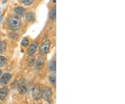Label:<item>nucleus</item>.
Segmentation results:
<instances>
[{"instance_id":"obj_21","label":"nucleus","mask_w":125,"mask_h":104,"mask_svg":"<svg viewBox=\"0 0 125 104\" xmlns=\"http://www.w3.org/2000/svg\"><path fill=\"white\" fill-rule=\"evenodd\" d=\"M53 1H54V3H55V2H56V0H53Z\"/></svg>"},{"instance_id":"obj_3","label":"nucleus","mask_w":125,"mask_h":104,"mask_svg":"<svg viewBox=\"0 0 125 104\" xmlns=\"http://www.w3.org/2000/svg\"><path fill=\"white\" fill-rule=\"evenodd\" d=\"M53 91L51 88L49 87H45V89L41 92V96L46 101H49L52 97Z\"/></svg>"},{"instance_id":"obj_12","label":"nucleus","mask_w":125,"mask_h":104,"mask_svg":"<svg viewBox=\"0 0 125 104\" xmlns=\"http://www.w3.org/2000/svg\"><path fill=\"white\" fill-rule=\"evenodd\" d=\"M7 64V59L4 56H0V67H4Z\"/></svg>"},{"instance_id":"obj_20","label":"nucleus","mask_w":125,"mask_h":104,"mask_svg":"<svg viewBox=\"0 0 125 104\" xmlns=\"http://www.w3.org/2000/svg\"><path fill=\"white\" fill-rule=\"evenodd\" d=\"M1 73H2V71H1V70L0 69V76H1Z\"/></svg>"},{"instance_id":"obj_1","label":"nucleus","mask_w":125,"mask_h":104,"mask_svg":"<svg viewBox=\"0 0 125 104\" xmlns=\"http://www.w3.org/2000/svg\"><path fill=\"white\" fill-rule=\"evenodd\" d=\"M7 25L10 29L17 30L21 26V21L18 17H10L7 20Z\"/></svg>"},{"instance_id":"obj_15","label":"nucleus","mask_w":125,"mask_h":104,"mask_svg":"<svg viewBox=\"0 0 125 104\" xmlns=\"http://www.w3.org/2000/svg\"><path fill=\"white\" fill-rule=\"evenodd\" d=\"M49 17H50V19H52V20H54L56 18V11L55 8L51 11L50 14H49Z\"/></svg>"},{"instance_id":"obj_11","label":"nucleus","mask_w":125,"mask_h":104,"mask_svg":"<svg viewBox=\"0 0 125 104\" xmlns=\"http://www.w3.org/2000/svg\"><path fill=\"white\" fill-rule=\"evenodd\" d=\"M44 66V59L42 58H40L36 62V68L39 70V69H41V68L43 67Z\"/></svg>"},{"instance_id":"obj_19","label":"nucleus","mask_w":125,"mask_h":104,"mask_svg":"<svg viewBox=\"0 0 125 104\" xmlns=\"http://www.w3.org/2000/svg\"><path fill=\"white\" fill-rule=\"evenodd\" d=\"M2 19H3V16H2V15H1V16H0V23H1Z\"/></svg>"},{"instance_id":"obj_6","label":"nucleus","mask_w":125,"mask_h":104,"mask_svg":"<svg viewBox=\"0 0 125 104\" xmlns=\"http://www.w3.org/2000/svg\"><path fill=\"white\" fill-rule=\"evenodd\" d=\"M14 12H15V13L17 15L18 18H23V17H24V15H25L26 10H25V9H24L23 7L18 6V7H16V8L15 9Z\"/></svg>"},{"instance_id":"obj_18","label":"nucleus","mask_w":125,"mask_h":104,"mask_svg":"<svg viewBox=\"0 0 125 104\" xmlns=\"http://www.w3.org/2000/svg\"><path fill=\"white\" fill-rule=\"evenodd\" d=\"M56 77L55 76H50L49 77V82H50V83L52 84V85H56Z\"/></svg>"},{"instance_id":"obj_9","label":"nucleus","mask_w":125,"mask_h":104,"mask_svg":"<svg viewBox=\"0 0 125 104\" xmlns=\"http://www.w3.org/2000/svg\"><path fill=\"white\" fill-rule=\"evenodd\" d=\"M38 43H33L32 45H31L30 46V48H29V49L28 50V54L29 55H33V54H34L35 52H36V50H37V48H38Z\"/></svg>"},{"instance_id":"obj_13","label":"nucleus","mask_w":125,"mask_h":104,"mask_svg":"<svg viewBox=\"0 0 125 104\" xmlns=\"http://www.w3.org/2000/svg\"><path fill=\"white\" fill-rule=\"evenodd\" d=\"M6 42L3 41H0V54H1L4 52V50H6Z\"/></svg>"},{"instance_id":"obj_14","label":"nucleus","mask_w":125,"mask_h":104,"mask_svg":"<svg viewBox=\"0 0 125 104\" xmlns=\"http://www.w3.org/2000/svg\"><path fill=\"white\" fill-rule=\"evenodd\" d=\"M56 62L55 61H51L50 63H49V69L51 71H56Z\"/></svg>"},{"instance_id":"obj_10","label":"nucleus","mask_w":125,"mask_h":104,"mask_svg":"<svg viewBox=\"0 0 125 104\" xmlns=\"http://www.w3.org/2000/svg\"><path fill=\"white\" fill-rule=\"evenodd\" d=\"M26 19L28 22H33L36 19V15L33 12H29L26 15Z\"/></svg>"},{"instance_id":"obj_4","label":"nucleus","mask_w":125,"mask_h":104,"mask_svg":"<svg viewBox=\"0 0 125 104\" xmlns=\"http://www.w3.org/2000/svg\"><path fill=\"white\" fill-rule=\"evenodd\" d=\"M50 45H51V42L49 40H47L45 42H43L40 47V53L42 54H47L49 52V48H50Z\"/></svg>"},{"instance_id":"obj_17","label":"nucleus","mask_w":125,"mask_h":104,"mask_svg":"<svg viewBox=\"0 0 125 104\" xmlns=\"http://www.w3.org/2000/svg\"><path fill=\"white\" fill-rule=\"evenodd\" d=\"M29 44V41L27 39V38H24V39H23V40L21 42V45L24 46V47H27L28 46Z\"/></svg>"},{"instance_id":"obj_16","label":"nucleus","mask_w":125,"mask_h":104,"mask_svg":"<svg viewBox=\"0 0 125 104\" xmlns=\"http://www.w3.org/2000/svg\"><path fill=\"white\" fill-rule=\"evenodd\" d=\"M34 0H20L21 3L25 6H29L33 4Z\"/></svg>"},{"instance_id":"obj_7","label":"nucleus","mask_w":125,"mask_h":104,"mask_svg":"<svg viewBox=\"0 0 125 104\" xmlns=\"http://www.w3.org/2000/svg\"><path fill=\"white\" fill-rule=\"evenodd\" d=\"M32 95L34 99H39L41 97V91L38 86H36L33 87L32 91Z\"/></svg>"},{"instance_id":"obj_5","label":"nucleus","mask_w":125,"mask_h":104,"mask_svg":"<svg viewBox=\"0 0 125 104\" xmlns=\"http://www.w3.org/2000/svg\"><path fill=\"white\" fill-rule=\"evenodd\" d=\"M11 79V75L9 73H6L2 75V76L0 78V85L4 86L6 85L9 81Z\"/></svg>"},{"instance_id":"obj_2","label":"nucleus","mask_w":125,"mask_h":104,"mask_svg":"<svg viewBox=\"0 0 125 104\" xmlns=\"http://www.w3.org/2000/svg\"><path fill=\"white\" fill-rule=\"evenodd\" d=\"M18 90L20 94H24L27 91V86L26 84V82L24 79H21L18 85Z\"/></svg>"},{"instance_id":"obj_8","label":"nucleus","mask_w":125,"mask_h":104,"mask_svg":"<svg viewBox=\"0 0 125 104\" xmlns=\"http://www.w3.org/2000/svg\"><path fill=\"white\" fill-rule=\"evenodd\" d=\"M9 94V90L6 87H3L1 89H0V99L1 101H4L6 99V97Z\"/></svg>"}]
</instances>
